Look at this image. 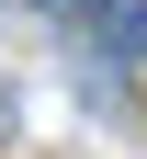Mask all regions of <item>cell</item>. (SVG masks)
<instances>
[{
    "instance_id": "cell-1",
    "label": "cell",
    "mask_w": 147,
    "mask_h": 159,
    "mask_svg": "<svg viewBox=\"0 0 147 159\" xmlns=\"http://www.w3.org/2000/svg\"><path fill=\"white\" fill-rule=\"evenodd\" d=\"M102 46H113V57H147V11H136V0H124V11H102Z\"/></svg>"
},
{
    "instance_id": "cell-2",
    "label": "cell",
    "mask_w": 147,
    "mask_h": 159,
    "mask_svg": "<svg viewBox=\"0 0 147 159\" xmlns=\"http://www.w3.org/2000/svg\"><path fill=\"white\" fill-rule=\"evenodd\" d=\"M45 11H91V0H45Z\"/></svg>"
}]
</instances>
